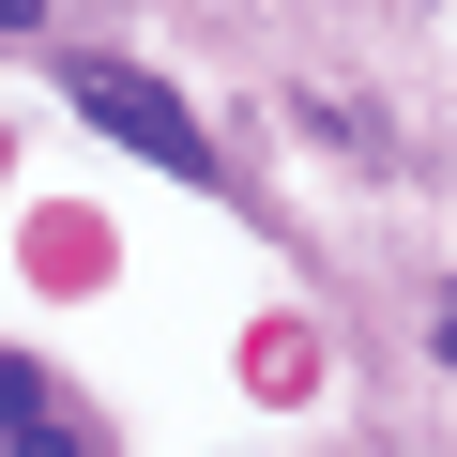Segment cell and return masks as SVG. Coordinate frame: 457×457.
I'll list each match as a JSON object with an SVG mask.
<instances>
[{
  "instance_id": "cell-1",
  "label": "cell",
  "mask_w": 457,
  "mask_h": 457,
  "mask_svg": "<svg viewBox=\"0 0 457 457\" xmlns=\"http://www.w3.org/2000/svg\"><path fill=\"white\" fill-rule=\"evenodd\" d=\"M77 122H107L122 153H153V168H183V183H213V122H198L183 92H153L137 62H77Z\"/></svg>"
},
{
  "instance_id": "cell-2",
  "label": "cell",
  "mask_w": 457,
  "mask_h": 457,
  "mask_svg": "<svg viewBox=\"0 0 457 457\" xmlns=\"http://www.w3.org/2000/svg\"><path fill=\"white\" fill-rule=\"evenodd\" d=\"M31 411H46V381H31L16 351H0V427H31Z\"/></svg>"
},
{
  "instance_id": "cell-3",
  "label": "cell",
  "mask_w": 457,
  "mask_h": 457,
  "mask_svg": "<svg viewBox=\"0 0 457 457\" xmlns=\"http://www.w3.org/2000/svg\"><path fill=\"white\" fill-rule=\"evenodd\" d=\"M16 457H92V442H77V427H46V411H31V427H16Z\"/></svg>"
},
{
  "instance_id": "cell-4",
  "label": "cell",
  "mask_w": 457,
  "mask_h": 457,
  "mask_svg": "<svg viewBox=\"0 0 457 457\" xmlns=\"http://www.w3.org/2000/svg\"><path fill=\"white\" fill-rule=\"evenodd\" d=\"M31 16H46V0H0V31H31Z\"/></svg>"
},
{
  "instance_id": "cell-5",
  "label": "cell",
  "mask_w": 457,
  "mask_h": 457,
  "mask_svg": "<svg viewBox=\"0 0 457 457\" xmlns=\"http://www.w3.org/2000/svg\"><path fill=\"white\" fill-rule=\"evenodd\" d=\"M442 351H457V320H442Z\"/></svg>"
}]
</instances>
